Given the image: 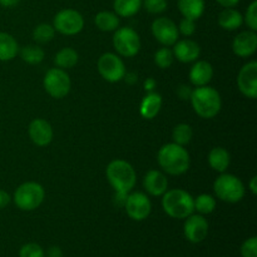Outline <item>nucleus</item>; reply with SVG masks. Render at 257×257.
<instances>
[{"label":"nucleus","mask_w":257,"mask_h":257,"mask_svg":"<svg viewBox=\"0 0 257 257\" xmlns=\"http://www.w3.org/2000/svg\"><path fill=\"white\" fill-rule=\"evenodd\" d=\"M196 20L188 19V18H183L178 25V33L183 34L185 37H191L195 34L196 32Z\"/></svg>","instance_id":"nucleus-37"},{"label":"nucleus","mask_w":257,"mask_h":257,"mask_svg":"<svg viewBox=\"0 0 257 257\" xmlns=\"http://www.w3.org/2000/svg\"><path fill=\"white\" fill-rule=\"evenodd\" d=\"M237 87L245 97L256 99L257 97V62L251 60L240 69L237 75Z\"/></svg>","instance_id":"nucleus-13"},{"label":"nucleus","mask_w":257,"mask_h":257,"mask_svg":"<svg viewBox=\"0 0 257 257\" xmlns=\"http://www.w3.org/2000/svg\"><path fill=\"white\" fill-rule=\"evenodd\" d=\"M156 88V80L153 78H147L145 80V89L146 92H153V89Z\"/></svg>","instance_id":"nucleus-42"},{"label":"nucleus","mask_w":257,"mask_h":257,"mask_svg":"<svg viewBox=\"0 0 257 257\" xmlns=\"http://www.w3.org/2000/svg\"><path fill=\"white\" fill-rule=\"evenodd\" d=\"M177 93H178V95H180L181 99L186 100V99H190L192 90H191L190 87H187V85H181V87L178 88Z\"/></svg>","instance_id":"nucleus-39"},{"label":"nucleus","mask_w":257,"mask_h":257,"mask_svg":"<svg viewBox=\"0 0 257 257\" xmlns=\"http://www.w3.org/2000/svg\"><path fill=\"white\" fill-rule=\"evenodd\" d=\"M213 191L217 198L223 202L236 203L245 197V185L235 175L223 172L213 183Z\"/></svg>","instance_id":"nucleus-5"},{"label":"nucleus","mask_w":257,"mask_h":257,"mask_svg":"<svg viewBox=\"0 0 257 257\" xmlns=\"http://www.w3.org/2000/svg\"><path fill=\"white\" fill-rule=\"evenodd\" d=\"M28 132H29V137L33 141V143L39 146V147H45L53 140L52 125L48 120L43 119V118L33 119L30 122L29 128H28Z\"/></svg>","instance_id":"nucleus-15"},{"label":"nucleus","mask_w":257,"mask_h":257,"mask_svg":"<svg viewBox=\"0 0 257 257\" xmlns=\"http://www.w3.org/2000/svg\"><path fill=\"white\" fill-rule=\"evenodd\" d=\"M10 201H12V197H10L9 193L4 190H0V210L7 207L10 203Z\"/></svg>","instance_id":"nucleus-38"},{"label":"nucleus","mask_w":257,"mask_h":257,"mask_svg":"<svg viewBox=\"0 0 257 257\" xmlns=\"http://www.w3.org/2000/svg\"><path fill=\"white\" fill-rule=\"evenodd\" d=\"M113 47L119 55L132 58L141 49V38L135 29L130 27L118 28L113 35Z\"/></svg>","instance_id":"nucleus-8"},{"label":"nucleus","mask_w":257,"mask_h":257,"mask_svg":"<svg viewBox=\"0 0 257 257\" xmlns=\"http://www.w3.org/2000/svg\"><path fill=\"white\" fill-rule=\"evenodd\" d=\"M78 59H79V55H78L77 50L68 47L63 48L55 54L54 63L60 69H70L77 64Z\"/></svg>","instance_id":"nucleus-27"},{"label":"nucleus","mask_w":257,"mask_h":257,"mask_svg":"<svg viewBox=\"0 0 257 257\" xmlns=\"http://www.w3.org/2000/svg\"><path fill=\"white\" fill-rule=\"evenodd\" d=\"M97 28L102 32H114L119 27V17L113 12H99L94 18Z\"/></svg>","instance_id":"nucleus-25"},{"label":"nucleus","mask_w":257,"mask_h":257,"mask_svg":"<svg viewBox=\"0 0 257 257\" xmlns=\"http://www.w3.org/2000/svg\"><path fill=\"white\" fill-rule=\"evenodd\" d=\"M178 9L183 18L197 20L205 13V0H177Z\"/></svg>","instance_id":"nucleus-22"},{"label":"nucleus","mask_w":257,"mask_h":257,"mask_svg":"<svg viewBox=\"0 0 257 257\" xmlns=\"http://www.w3.org/2000/svg\"><path fill=\"white\" fill-rule=\"evenodd\" d=\"M20 55L24 62L28 64H39L44 60L45 53L39 45H27V47L22 48L20 50Z\"/></svg>","instance_id":"nucleus-29"},{"label":"nucleus","mask_w":257,"mask_h":257,"mask_svg":"<svg viewBox=\"0 0 257 257\" xmlns=\"http://www.w3.org/2000/svg\"><path fill=\"white\" fill-rule=\"evenodd\" d=\"M243 17L238 10L233 8H225L218 15V25L222 29L232 32V30L238 29L242 25Z\"/></svg>","instance_id":"nucleus-21"},{"label":"nucleus","mask_w":257,"mask_h":257,"mask_svg":"<svg viewBox=\"0 0 257 257\" xmlns=\"http://www.w3.org/2000/svg\"><path fill=\"white\" fill-rule=\"evenodd\" d=\"M190 99L193 110L197 113V115L205 119L216 117L222 107L220 93L210 85L196 87L191 93Z\"/></svg>","instance_id":"nucleus-3"},{"label":"nucleus","mask_w":257,"mask_h":257,"mask_svg":"<svg viewBox=\"0 0 257 257\" xmlns=\"http://www.w3.org/2000/svg\"><path fill=\"white\" fill-rule=\"evenodd\" d=\"M44 197L45 191L40 183L25 182L15 190L13 200L22 211H33L42 205Z\"/></svg>","instance_id":"nucleus-6"},{"label":"nucleus","mask_w":257,"mask_h":257,"mask_svg":"<svg viewBox=\"0 0 257 257\" xmlns=\"http://www.w3.org/2000/svg\"><path fill=\"white\" fill-rule=\"evenodd\" d=\"M157 161L160 167L171 176L183 175L187 172L191 163L190 153L187 150L175 142L167 143L160 148Z\"/></svg>","instance_id":"nucleus-1"},{"label":"nucleus","mask_w":257,"mask_h":257,"mask_svg":"<svg viewBox=\"0 0 257 257\" xmlns=\"http://www.w3.org/2000/svg\"><path fill=\"white\" fill-rule=\"evenodd\" d=\"M232 50L237 57L248 58L257 50V34L253 30L241 32L232 42Z\"/></svg>","instance_id":"nucleus-16"},{"label":"nucleus","mask_w":257,"mask_h":257,"mask_svg":"<svg viewBox=\"0 0 257 257\" xmlns=\"http://www.w3.org/2000/svg\"><path fill=\"white\" fill-rule=\"evenodd\" d=\"M142 5L151 14H161L167 9V0H143Z\"/></svg>","instance_id":"nucleus-34"},{"label":"nucleus","mask_w":257,"mask_h":257,"mask_svg":"<svg viewBox=\"0 0 257 257\" xmlns=\"http://www.w3.org/2000/svg\"><path fill=\"white\" fill-rule=\"evenodd\" d=\"M143 187L148 195L158 197L168 190V180L161 171L151 170L143 178Z\"/></svg>","instance_id":"nucleus-17"},{"label":"nucleus","mask_w":257,"mask_h":257,"mask_svg":"<svg viewBox=\"0 0 257 257\" xmlns=\"http://www.w3.org/2000/svg\"><path fill=\"white\" fill-rule=\"evenodd\" d=\"M231 162L230 153L222 147H215L208 153V165L213 171L223 173L228 168Z\"/></svg>","instance_id":"nucleus-23"},{"label":"nucleus","mask_w":257,"mask_h":257,"mask_svg":"<svg viewBox=\"0 0 257 257\" xmlns=\"http://www.w3.org/2000/svg\"><path fill=\"white\" fill-rule=\"evenodd\" d=\"M213 77V68L206 60H197L190 70V80L196 87L207 85Z\"/></svg>","instance_id":"nucleus-19"},{"label":"nucleus","mask_w":257,"mask_h":257,"mask_svg":"<svg viewBox=\"0 0 257 257\" xmlns=\"http://www.w3.org/2000/svg\"><path fill=\"white\" fill-rule=\"evenodd\" d=\"M53 27L55 32L64 35H75L84 28V19L82 14L74 9H63L54 17Z\"/></svg>","instance_id":"nucleus-10"},{"label":"nucleus","mask_w":257,"mask_h":257,"mask_svg":"<svg viewBox=\"0 0 257 257\" xmlns=\"http://www.w3.org/2000/svg\"><path fill=\"white\" fill-rule=\"evenodd\" d=\"M47 257H63L62 250H60L58 246H52V247L48 250Z\"/></svg>","instance_id":"nucleus-40"},{"label":"nucleus","mask_w":257,"mask_h":257,"mask_svg":"<svg viewBox=\"0 0 257 257\" xmlns=\"http://www.w3.org/2000/svg\"><path fill=\"white\" fill-rule=\"evenodd\" d=\"M162 207L170 217L178 218V220H185L195 211L193 197L187 191L181 188L167 190L163 193Z\"/></svg>","instance_id":"nucleus-4"},{"label":"nucleus","mask_w":257,"mask_h":257,"mask_svg":"<svg viewBox=\"0 0 257 257\" xmlns=\"http://www.w3.org/2000/svg\"><path fill=\"white\" fill-rule=\"evenodd\" d=\"M55 35V29L53 25L50 24H39L38 27H35L34 32H33V38H34L35 42L38 43H48L54 38Z\"/></svg>","instance_id":"nucleus-31"},{"label":"nucleus","mask_w":257,"mask_h":257,"mask_svg":"<svg viewBox=\"0 0 257 257\" xmlns=\"http://www.w3.org/2000/svg\"><path fill=\"white\" fill-rule=\"evenodd\" d=\"M193 137V131L191 125L186 123H180L176 125L172 131V140L173 142L180 146H186L191 142Z\"/></svg>","instance_id":"nucleus-30"},{"label":"nucleus","mask_w":257,"mask_h":257,"mask_svg":"<svg viewBox=\"0 0 257 257\" xmlns=\"http://www.w3.org/2000/svg\"><path fill=\"white\" fill-rule=\"evenodd\" d=\"M216 2L223 8H233L240 3V0H216Z\"/></svg>","instance_id":"nucleus-41"},{"label":"nucleus","mask_w":257,"mask_h":257,"mask_svg":"<svg viewBox=\"0 0 257 257\" xmlns=\"http://www.w3.org/2000/svg\"><path fill=\"white\" fill-rule=\"evenodd\" d=\"M243 22L247 24V27L250 28V30L256 32L257 30V2L256 0H253V2L248 5L245 17H243Z\"/></svg>","instance_id":"nucleus-35"},{"label":"nucleus","mask_w":257,"mask_h":257,"mask_svg":"<svg viewBox=\"0 0 257 257\" xmlns=\"http://www.w3.org/2000/svg\"><path fill=\"white\" fill-rule=\"evenodd\" d=\"M43 85L44 89L50 97L55 99H62L67 97L72 88V82L64 69L60 68H52L47 72L43 79Z\"/></svg>","instance_id":"nucleus-7"},{"label":"nucleus","mask_w":257,"mask_h":257,"mask_svg":"<svg viewBox=\"0 0 257 257\" xmlns=\"http://www.w3.org/2000/svg\"><path fill=\"white\" fill-rule=\"evenodd\" d=\"M248 187H250V191L252 192V195H257V177L256 176H253V177L251 178L250 183H248Z\"/></svg>","instance_id":"nucleus-44"},{"label":"nucleus","mask_w":257,"mask_h":257,"mask_svg":"<svg viewBox=\"0 0 257 257\" xmlns=\"http://www.w3.org/2000/svg\"><path fill=\"white\" fill-rule=\"evenodd\" d=\"M143 0H114L113 8L118 17L130 18L137 14L142 8Z\"/></svg>","instance_id":"nucleus-26"},{"label":"nucleus","mask_w":257,"mask_h":257,"mask_svg":"<svg viewBox=\"0 0 257 257\" xmlns=\"http://www.w3.org/2000/svg\"><path fill=\"white\" fill-rule=\"evenodd\" d=\"M20 3V0H0V5L4 8H13L17 7Z\"/></svg>","instance_id":"nucleus-43"},{"label":"nucleus","mask_w":257,"mask_h":257,"mask_svg":"<svg viewBox=\"0 0 257 257\" xmlns=\"http://www.w3.org/2000/svg\"><path fill=\"white\" fill-rule=\"evenodd\" d=\"M124 208L127 215L133 221H143L150 216L152 211V203L146 193L133 192L128 193L125 197Z\"/></svg>","instance_id":"nucleus-11"},{"label":"nucleus","mask_w":257,"mask_h":257,"mask_svg":"<svg viewBox=\"0 0 257 257\" xmlns=\"http://www.w3.org/2000/svg\"><path fill=\"white\" fill-rule=\"evenodd\" d=\"M193 206L200 215H210L216 208V198L207 193H202L193 198Z\"/></svg>","instance_id":"nucleus-28"},{"label":"nucleus","mask_w":257,"mask_h":257,"mask_svg":"<svg viewBox=\"0 0 257 257\" xmlns=\"http://www.w3.org/2000/svg\"><path fill=\"white\" fill-rule=\"evenodd\" d=\"M162 108V97L156 92H150L143 97L140 105V113L145 119H153Z\"/></svg>","instance_id":"nucleus-20"},{"label":"nucleus","mask_w":257,"mask_h":257,"mask_svg":"<svg viewBox=\"0 0 257 257\" xmlns=\"http://www.w3.org/2000/svg\"><path fill=\"white\" fill-rule=\"evenodd\" d=\"M97 68L103 79L109 83H117L125 75V65L119 55L114 53H104L97 62Z\"/></svg>","instance_id":"nucleus-9"},{"label":"nucleus","mask_w":257,"mask_h":257,"mask_svg":"<svg viewBox=\"0 0 257 257\" xmlns=\"http://www.w3.org/2000/svg\"><path fill=\"white\" fill-rule=\"evenodd\" d=\"M183 225V233L185 237L192 243H200L207 237L208 235V222L203 215H190L185 218Z\"/></svg>","instance_id":"nucleus-14"},{"label":"nucleus","mask_w":257,"mask_h":257,"mask_svg":"<svg viewBox=\"0 0 257 257\" xmlns=\"http://www.w3.org/2000/svg\"><path fill=\"white\" fill-rule=\"evenodd\" d=\"M19 257H45L44 250L38 243L30 242L22 246L19 251Z\"/></svg>","instance_id":"nucleus-33"},{"label":"nucleus","mask_w":257,"mask_h":257,"mask_svg":"<svg viewBox=\"0 0 257 257\" xmlns=\"http://www.w3.org/2000/svg\"><path fill=\"white\" fill-rule=\"evenodd\" d=\"M105 175L109 185L115 191V195L119 196H127L137 182L135 168L124 160L112 161L107 166Z\"/></svg>","instance_id":"nucleus-2"},{"label":"nucleus","mask_w":257,"mask_h":257,"mask_svg":"<svg viewBox=\"0 0 257 257\" xmlns=\"http://www.w3.org/2000/svg\"><path fill=\"white\" fill-rule=\"evenodd\" d=\"M173 55L180 60L181 63H191L196 62L201 54V48L195 40L182 39L177 40L173 44Z\"/></svg>","instance_id":"nucleus-18"},{"label":"nucleus","mask_w":257,"mask_h":257,"mask_svg":"<svg viewBox=\"0 0 257 257\" xmlns=\"http://www.w3.org/2000/svg\"><path fill=\"white\" fill-rule=\"evenodd\" d=\"M19 53V45L15 38L8 33L0 32V60L9 62Z\"/></svg>","instance_id":"nucleus-24"},{"label":"nucleus","mask_w":257,"mask_h":257,"mask_svg":"<svg viewBox=\"0 0 257 257\" xmlns=\"http://www.w3.org/2000/svg\"><path fill=\"white\" fill-rule=\"evenodd\" d=\"M175 55L173 52L167 47H163L155 53V63L161 69H167L173 64Z\"/></svg>","instance_id":"nucleus-32"},{"label":"nucleus","mask_w":257,"mask_h":257,"mask_svg":"<svg viewBox=\"0 0 257 257\" xmlns=\"http://www.w3.org/2000/svg\"><path fill=\"white\" fill-rule=\"evenodd\" d=\"M152 34L158 43H161L165 47H171L178 40V28L175 22L168 18L162 17L157 18L152 23Z\"/></svg>","instance_id":"nucleus-12"},{"label":"nucleus","mask_w":257,"mask_h":257,"mask_svg":"<svg viewBox=\"0 0 257 257\" xmlns=\"http://www.w3.org/2000/svg\"><path fill=\"white\" fill-rule=\"evenodd\" d=\"M242 257H257V238L250 237L241 246Z\"/></svg>","instance_id":"nucleus-36"}]
</instances>
